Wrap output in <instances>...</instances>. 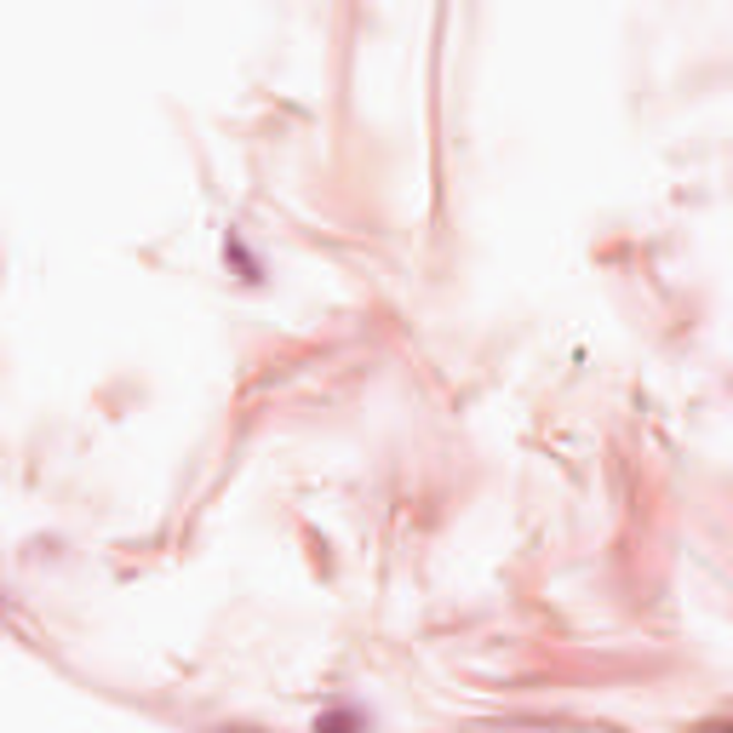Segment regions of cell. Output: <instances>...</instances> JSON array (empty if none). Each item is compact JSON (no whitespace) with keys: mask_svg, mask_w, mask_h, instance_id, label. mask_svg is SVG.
Returning a JSON list of instances; mask_svg holds the SVG:
<instances>
[{"mask_svg":"<svg viewBox=\"0 0 733 733\" xmlns=\"http://www.w3.org/2000/svg\"><path fill=\"white\" fill-rule=\"evenodd\" d=\"M361 722H373L366 711H327L321 716V727H361Z\"/></svg>","mask_w":733,"mask_h":733,"instance_id":"7a4b0ae2","label":"cell"},{"mask_svg":"<svg viewBox=\"0 0 733 733\" xmlns=\"http://www.w3.org/2000/svg\"><path fill=\"white\" fill-rule=\"evenodd\" d=\"M224 258L241 270V281H264V264L247 252V241H241V236H229V241H224Z\"/></svg>","mask_w":733,"mask_h":733,"instance_id":"6da1fadb","label":"cell"}]
</instances>
